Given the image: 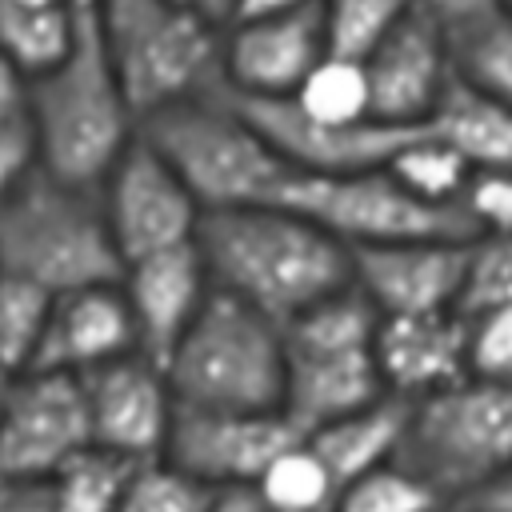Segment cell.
I'll list each match as a JSON object with an SVG mask.
<instances>
[{
    "label": "cell",
    "instance_id": "ab89813d",
    "mask_svg": "<svg viewBox=\"0 0 512 512\" xmlns=\"http://www.w3.org/2000/svg\"><path fill=\"white\" fill-rule=\"evenodd\" d=\"M164 4H172V8H180V12H188V16H196V20H204V24L224 32L236 20V4L240 0H164Z\"/></svg>",
    "mask_w": 512,
    "mask_h": 512
},
{
    "label": "cell",
    "instance_id": "e0dca14e",
    "mask_svg": "<svg viewBox=\"0 0 512 512\" xmlns=\"http://www.w3.org/2000/svg\"><path fill=\"white\" fill-rule=\"evenodd\" d=\"M248 120L260 128V136L272 144V152L304 176H344V172H368L384 168L392 152L416 132V128H392L380 120L368 124H316L308 120L292 100H236Z\"/></svg>",
    "mask_w": 512,
    "mask_h": 512
},
{
    "label": "cell",
    "instance_id": "8fae6325",
    "mask_svg": "<svg viewBox=\"0 0 512 512\" xmlns=\"http://www.w3.org/2000/svg\"><path fill=\"white\" fill-rule=\"evenodd\" d=\"M100 204L120 264L176 244H192L204 220V208L184 188V180L140 136L100 180Z\"/></svg>",
    "mask_w": 512,
    "mask_h": 512
},
{
    "label": "cell",
    "instance_id": "5bb4252c",
    "mask_svg": "<svg viewBox=\"0 0 512 512\" xmlns=\"http://www.w3.org/2000/svg\"><path fill=\"white\" fill-rule=\"evenodd\" d=\"M364 72L372 120L392 128H424L456 80L452 36L436 16L416 8L364 56Z\"/></svg>",
    "mask_w": 512,
    "mask_h": 512
},
{
    "label": "cell",
    "instance_id": "3957f363",
    "mask_svg": "<svg viewBox=\"0 0 512 512\" xmlns=\"http://www.w3.org/2000/svg\"><path fill=\"white\" fill-rule=\"evenodd\" d=\"M140 140L184 180L204 212L276 204L292 176L224 88L152 112L140 120Z\"/></svg>",
    "mask_w": 512,
    "mask_h": 512
},
{
    "label": "cell",
    "instance_id": "8992f818",
    "mask_svg": "<svg viewBox=\"0 0 512 512\" xmlns=\"http://www.w3.org/2000/svg\"><path fill=\"white\" fill-rule=\"evenodd\" d=\"M380 312L348 284L284 324V416L296 432H316L388 396L372 340Z\"/></svg>",
    "mask_w": 512,
    "mask_h": 512
},
{
    "label": "cell",
    "instance_id": "c3c4849f",
    "mask_svg": "<svg viewBox=\"0 0 512 512\" xmlns=\"http://www.w3.org/2000/svg\"><path fill=\"white\" fill-rule=\"evenodd\" d=\"M500 8H504V12H512V0H500Z\"/></svg>",
    "mask_w": 512,
    "mask_h": 512
},
{
    "label": "cell",
    "instance_id": "ffe728a7",
    "mask_svg": "<svg viewBox=\"0 0 512 512\" xmlns=\"http://www.w3.org/2000/svg\"><path fill=\"white\" fill-rule=\"evenodd\" d=\"M372 356L384 392L416 404L468 380V324L460 312L380 316Z\"/></svg>",
    "mask_w": 512,
    "mask_h": 512
},
{
    "label": "cell",
    "instance_id": "8d00e7d4",
    "mask_svg": "<svg viewBox=\"0 0 512 512\" xmlns=\"http://www.w3.org/2000/svg\"><path fill=\"white\" fill-rule=\"evenodd\" d=\"M424 12L436 16L448 28V36H456V32L476 28L480 20L496 16L500 12V0H424Z\"/></svg>",
    "mask_w": 512,
    "mask_h": 512
},
{
    "label": "cell",
    "instance_id": "74e56055",
    "mask_svg": "<svg viewBox=\"0 0 512 512\" xmlns=\"http://www.w3.org/2000/svg\"><path fill=\"white\" fill-rule=\"evenodd\" d=\"M0 512H52L48 484H40V480H0Z\"/></svg>",
    "mask_w": 512,
    "mask_h": 512
},
{
    "label": "cell",
    "instance_id": "30bf717a",
    "mask_svg": "<svg viewBox=\"0 0 512 512\" xmlns=\"http://www.w3.org/2000/svg\"><path fill=\"white\" fill-rule=\"evenodd\" d=\"M92 448L84 380L20 372L0 408V480L48 484L72 456Z\"/></svg>",
    "mask_w": 512,
    "mask_h": 512
},
{
    "label": "cell",
    "instance_id": "4dcf8cb0",
    "mask_svg": "<svg viewBox=\"0 0 512 512\" xmlns=\"http://www.w3.org/2000/svg\"><path fill=\"white\" fill-rule=\"evenodd\" d=\"M52 292L36 288L32 280H20L12 272H0V364L12 372H28L48 324Z\"/></svg>",
    "mask_w": 512,
    "mask_h": 512
},
{
    "label": "cell",
    "instance_id": "7c38bea8",
    "mask_svg": "<svg viewBox=\"0 0 512 512\" xmlns=\"http://www.w3.org/2000/svg\"><path fill=\"white\" fill-rule=\"evenodd\" d=\"M328 56L324 4L304 12L236 20L220 40V88L232 100H288Z\"/></svg>",
    "mask_w": 512,
    "mask_h": 512
},
{
    "label": "cell",
    "instance_id": "f1b7e54d",
    "mask_svg": "<svg viewBox=\"0 0 512 512\" xmlns=\"http://www.w3.org/2000/svg\"><path fill=\"white\" fill-rule=\"evenodd\" d=\"M332 512H448L440 492L400 460L380 464L336 492Z\"/></svg>",
    "mask_w": 512,
    "mask_h": 512
},
{
    "label": "cell",
    "instance_id": "603a6c76",
    "mask_svg": "<svg viewBox=\"0 0 512 512\" xmlns=\"http://www.w3.org/2000/svg\"><path fill=\"white\" fill-rule=\"evenodd\" d=\"M80 20L84 16H76L72 8H24L0 0V52L28 80H36L72 52Z\"/></svg>",
    "mask_w": 512,
    "mask_h": 512
},
{
    "label": "cell",
    "instance_id": "4316f807",
    "mask_svg": "<svg viewBox=\"0 0 512 512\" xmlns=\"http://www.w3.org/2000/svg\"><path fill=\"white\" fill-rule=\"evenodd\" d=\"M132 468L136 464H128L120 456H108L100 448H88V452L72 456L48 480L52 512H120Z\"/></svg>",
    "mask_w": 512,
    "mask_h": 512
},
{
    "label": "cell",
    "instance_id": "2e32d148",
    "mask_svg": "<svg viewBox=\"0 0 512 512\" xmlns=\"http://www.w3.org/2000/svg\"><path fill=\"white\" fill-rule=\"evenodd\" d=\"M472 240H400L352 252V288L380 316L460 312Z\"/></svg>",
    "mask_w": 512,
    "mask_h": 512
},
{
    "label": "cell",
    "instance_id": "9a60e30c",
    "mask_svg": "<svg viewBox=\"0 0 512 512\" xmlns=\"http://www.w3.org/2000/svg\"><path fill=\"white\" fill-rule=\"evenodd\" d=\"M304 432L284 412H180L164 456L188 476L220 488H256L260 472Z\"/></svg>",
    "mask_w": 512,
    "mask_h": 512
},
{
    "label": "cell",
    "instance_id": "5b68a950",
    "mask_svg": "<svg viewBox=\"0 0 512 512\" xmlns=\"http://www.w3.org/2000/svg\"><path fill=\"white\" fill-rule=\"evenodd\" d=\"M120 268L100 188L68 184L36 168L0 200V272L60 296L116 284Z\"/></svg>",
    "mask_w": 512,
    "mask_h": 512
},
{
    "label": "cell",
    "instance_id": "60d3db41",
    "mask_svg": "<svg viewBox=\"0 0 512 512\" xmlns=\"http://www.w3.org/2000/svg\"><path fill=\"white\" fill-rule=\"evenodd\" d=\"M464 504L476 508V512H512V468L500 472L492 484H484V488H480L476 496H468Z\"/></svg>",
    "mask_w": 512,
    "mask_h": 512
},
{
    "label": "cell",
    "instance_id": "d6a6232c",
    "mask_svg": "<svg viewBox=\"0 0 512 512\" xmlns=\"http://www.w3.org/2000/svg\"><path fill=\"white\" fill-rule=\"evenodd\" d=\"M468 324V376L512 384V292L464 316Z\"/></svg>",
    "mask_w": 512,
    "mask_h": 512
},
{
    "label": "cell",
    "instance_id": "d4e9b609",
    "mask_svg": "<svg viewBox=\"0 0 512 512\" xmlns=\"http://www.w3.org/2000/svg\"><path fill=\"white\" fill-rule=\"evenodd\" d=\"M308 120L316 124H368L372 120V92H368V72L364 60L352 56H336L328 52L308 76L304 84L288 96Z\"/></svg>",
    "mask_w": 512,
    "mask_h": 512
},
{
    "label": "cell",
    "instance_id": "d6986e66",
    "mask_svg": "<svg viewBox=\"0 0 512 512\" xmlns=\"http://www.w3.org/2000/svg\"><path fill=\"white\" fill-rule=\"evenodd\" d=\"M132 352H140V344L120 284H92L52 296L48 324L28 372H60L84 380Z\"/></svg>",
    "mask_w": 512,
    "mask_h": 512
},
{
    "label": "cell",
    "instance_id": "f546056e",
    "mask_svg": "<svg viewBox=\"0 0 512 512\" xmlns=\"http://www.w3.org/2000/svg\"><path fill=\"white\" fill-rule=\"evenodd\" d=\"M416 8H424V0H324L328 52L364 60Z\"/></svg>",
    "mask_w": 512,
    "mask_h": 512
},
{
    "label": "cell",
    "instance_id": "b9f144b4",
    "mask_svg": "<svg viewBox=\"0 0 512 512\" xmlns=\"http://www.w3.org/2000/svg\"><path fill=\"white\" fill-rule=\"evenodd\" d=\"M324 0H240L236 4V20H256V16H280V12H304V8H320ZM232 20V24H236Z\"/></svg>",
    "mask_w": 512,
    "mask_h": 512
},
{
    "label": "cell",
    "instance_id": "ba28073f",
    "mask_svg": "<svg viewBox=\"0 0 512 512\" xmlns=\"http://www.w3.org/2000/svg\"><path fill=\"white\" fill-rule=\"evenodd\" d=\"M396 460L432 484L448 508L464 504L512 468V384L468 376L408 404Z\"/></svg>",
    "mask_w": 512,
    "mask_h": 512
},
{
    "label": "cell",
    "instance_id": "277c9868",
    "mask_svg": "<svg viewBox=\"0 0 512 512\" xmlns=\"http://www.w3.org/2000/svg\"><path fill=\"white\" fill-rule=\"evenodd\" d=\"M160 368L180 412H280L284 324L212 288Z\"/></svg>",
    "mask_w": 512,
    "mask_h": 512
},
{
    "label": "cell",
    "instance_id": "4fadbf2b",
    "mask_svg": "<svg viewBox=\"0 0 512 512\" xmlns=\"http://www.w3.org/2000/svg\"><path fill=\"white\" fill-rule=\"evenodd\" d=\"M84 400L92 448L128 464L164 456L176 424V396L156 360L132 352L116 364L96 368L92 376H84Z\"/></svg>",
    "mask_w": 512,
    "mask_h": 512
},
{
    "label": "cell",
    "instance_id": "52a82bcc",
    "mask_svg": "<svg viewBox=\"0 0 512 512\" xmlns=\"http://www.w3.org/2000/svg\"><path fill=\"white\" fill-rule=\"evenodd\" d=\"M92 20L136 120L220 88V28L164 0H104Z\"/></svg>",
    "mask_w": 512,
    "mask_h": 512
},
{
    "label": "cell",
    "instance_id": "83f0119b",
    "mask_svg": "<svg viewBox=\"0 0 512 512\" xmlns=\"http://www.w3.org/2000/svg\"><path fill=\"white\" fill-rule=\"evenodd\" d=\"M456 76L512 108V12H496L452 36Z\"/></svg>",
    "mask_w": 512,
    "mask_h": 512
},
{
    "label": "cell",
    "instance_id": "ee69618b",
    "mask_svg": "<svg viewBox=\"0 0 512 512\" xmlns=\"http://www.w3.org/2000/svg\"><path fill=\"white\" fill-rule=\"evenodd\" d=\"M16 376H20V372H12V368L0 364V408H4V400H8V392H12V384H16Z\"/></svg>",
    "mask_w": 512,
    "mask_h": 512
},
{
    "label": "cell",
    "instance_id": "484cf974",
    "mask_svg": "<svg viewBox=\"0 0 512 512\" xmlns=\"http://www.w3.org/2000/svg\"><path fill=\"white\" fill-rule=\"evenodd\" d=\"M336 492L332 472L304 436L292 440L256 480V496L268 504V512H332Z\"/></svg>",
    "mask_w": 512,
    "mask_h": 512
},
{
    "label": "cell",
    "instance_id": "836d02e7",
    "mask_svg": "<svg viewBox=\"0 0 512 512\" xmlns=\"http://www.w3.org/2000/svg\"><path fill=\"white\" fill-rule=\"evenodd\" d=\"M508 292H512V236H476L468 252L460 316H472Z\"/></svg>",
    "mask_w": 512,
    "mask_h": 512
},
{
    "label": "cell",
    "instance_id": "ac0fdd59",
    "mask_svg": "<svg viewBox=\"0 0 512 512\" xmlns=\"http://www.w3.org/2000/svg\"><path fill=\"white\" fill-rule=\"evenodd\" d=\"M116 284L132 312L136 344L156 364H164V356L176 348V340L188 332V324L212 296V280L196 240L128 260Z\"/></svg>",
    "mask_w": 512,
    "mask_h": 512
},
{
    "label": "cell",
    "instance_id": "f6af8a7d",
    "mask_svg": "<svg viewBox=\"0 0 512 512\" xmlns=\"http://www.w3.org/2000/svg\"><path fill=\"white\" fill-rule=\"evenodd\" d=\"M64 4H68V8L76 12V16H92V12H96V8L104 4V0H64Z\"/></svg>",
    "mask_w": 512,
    "mask_h": 512
},
{
    "label": "cell",
    "instance_id": "cb8c5ba5",
    "mask_svg": "<svg viewBox=\"0 0 512 512\" xmlns=\"http://www.w3.org/2000/svg\"><path fill=\"white\" fill-rule=\"evenodd\" d=\"M384 172L420 204L428 208H460V196L468 188L472 168L460 152H452L444 140H436L428 128H416L384 164Z\"/></svg>",
    "mask_w": 512,
    "mask_h": 512
},
{
    "label": "cell",
    "instance_id": "7dc6e473",
    "mask_svg": "<svg viewBox=\"0 0 512 512\" xmlns=\"http://www.w3.org/2000/svg\"><path fill=\"white\" fill-rule=\"evenodd\" d=\"M448 512H476V508H468V504H452Z\"/></svg>",
    "mask_w": 512,
    "mask_h": 512
},
{
    "label": "cell",
    "instance_id": "7bdbcfd3",
    "mask_svg": "<svg viewBox=\"0 0 512 512\" xmlns=\"http://www.w3.org/2000/svg\"><path fill=\"white\" fill-rule=\"evenodd\" d=\"M208 512H268V504L256 496V488H220Z\"/></svg>",
    "mask_w": 512,
    "mask_h": 512
},
{
    "label": "cell",
    "instance_id": "1f68e13d",
    "mask_svg": "<svg viewBox=\"0 0 512 512\" xmlns=\"http://www.w3.org/2000/svg\"><path fill=\"white\" fill-rule=\"evenodd\" d=\"M212 496L216 492L208 484L188 476L168 456H156L132 468L120 512H208Z\"/></svg>",
    "mask_w": 512,
    "mask_h": 512
},
{
    "label": "cell",
    "instance_id": "44dd1931",
    "mask_svg": "<svg viewBox=\"0 0 512 512\" xmlns=\"http://www.w3.org/2000/svg\"><path fill=\"white\" fill-rule=\"evenodd\" d=\"M404 424H408V404L396 396H380L368 408H356V412L308 432L304 440L324 460L336 488H344L356 476L396 460L400 440H404Z\"/></svg>",
    "mask_w": 512,
    "mask_h": 512
},
{
    "label": "cell",
    "instance_id": "7402d4cb",
    "mask_svg": "<svg viewBox=\"0 0 512 512\" xmlns=\"http://www.w3.org/2000/svg\"><path fill=\"white\" fill-rule=\"evenodd\" d=\"M424 128L452 152H460L472 172L512 168V108L464 84L460 76L448 84L444 100L436 104Z\"/></svg>",
    "mask_w": 512,
    "mask_h": 512
},
{
    "label": "cell",
    "instance_id": "d590c367",
    "mask_svg": "<svg viewBox=\"0 0 512 512\" xmlns=\"http://www.w3.org/2000/svg\"><path fill=\"white\" fill-rule=\"evenodd\" d=\"M36 168H40V156H36V140H32V128H28V116L0 120V200L16 184H24Z\"/></svg>",
    "mask_w": 512,
    "mask_h": 512
},
{
    "label": "cell",
    "instance_id": "6da1fadb",
    "mask_svg": "<svg viewBox=\"0 0 512 512\" xmlns=\"http://www.w3.org/2000/svg\"><path fill=\"white\" fill-rule=\"evenodd\" d=\"M196 248L216 292L276 324L352 284V252L280 204L204 212Z\"/></svg>",
    "mask_w": 512,
    "mask_h": 512
},
{
    "label": "cell",
    "instance_id": "e575fe53",
    "mask_svg": "<svg viewBox=\"0 0 512 512\" xmlns=\"http://www.w3.org/2000/svg\"><path fill=\"white\" fill-rule=\"evenodd\" d=\"M472 236H512V168L472 172L460 196Z\"/></svg>",
    "mask_w": 512,
    "mask_h": 512
},
{
    "label": "cell",
    "instance_id": "9c48e42d",
    "mask_svg": "<svg viewBox=\"0 0 512 512\" xmlns=\"http://www.w3.org/2000/svg\"><path fill=\"white\" fill-rule=\"evenodd\" d=\"M276 204L312 220L348 252L400 240H476L460 208H428L412 200L384 168L344 176L292 172Z\"/></svg>",
    "mask_w": 512,
    "mask_h": 512
},
{
    "label": "cell",
    "instance_id": "bcb514c9",
    "mask_svg": "<svg viewBox=\"0 0 512 512\" xmlns=\"http://www.w3.org/2000/svg\"><path fill=\"white\" fill-rule=\"evenodd\" d=\"M12 4H24V8H68L64 0H12Z\"/></svg>",
    "mask_w": 512,
    "mask_h": 512
},
{
    "label": "cell",
    "instance_id": "7a4b0ae2",
    "mask_svg": "<svg viewBox=\"0 0 512 512\" xmlns=\"http://www.w3.org/2000/svg\"><path fill=\"white\" fill-rule=\"evenodd\" d=\"M24 116L40 168L84 188H100L124 148L140 136V120L104 56L92 16L80 20L72 52L28 80Z\"/></svg>",
    "mask_w": 512,
    "mask_h": 512
},
{
    "label": "cell",
    "instance_id": "f35d334b",
    "mask_svg": "<svg viewBox=\"0 0 512 512\" xmlns=\"http://www.w3.org/2000/svg\"><path fill=\"white\" fill-rule=\"evenodd\" d=\"M24 104H28V76L0 52V120L24 116Z\"/></svg>",
    "mask_w": 512,
    "mask_h": 512
}]
</instances>
